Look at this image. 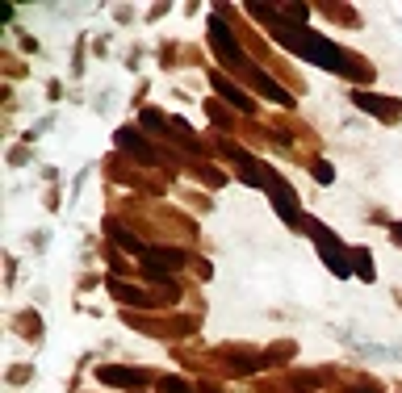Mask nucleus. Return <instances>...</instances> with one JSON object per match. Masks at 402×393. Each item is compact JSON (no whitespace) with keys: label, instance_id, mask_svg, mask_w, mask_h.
I'll return each mask as SVG.
<instances>
[{"label":"nucleus","instance_id":"4468645a","mask_svg":"<svg viewBox=\"0 0 402 393\" xmlns=\"http://www.w3.org/2000/svg\"><path fill=\"white\" fill-rule=\"evenodd\" d=\"M160 393H193L180 376H168V381H160Z\"/></svg>","mask_w":402,"mask_h":393},{"label":"nucleus","instance_id":"2eb2a0df","mask_svg":"<svg viewBox=\"0 0 402 393\" xmlns=\"http://www.w3.org/2000/svg\"><path fill=\"white\" fill-rule=\"evenodd\" d=\"M352 272H361L365 280H373V259L369 255H357V259H352Z\"/></svg>","mask_w":402,"mask_h":393},{"label":"nucleus","instance_id":"9b49d317","mask_svg":"<svg viewBox=\"0 0 402 393\" xmlns=\"http://www.w3.org/2000/svg\"><path fill=\"white\" fill-rule=\"evenodd\" d=\"M352 100H357L361 109H373L377 118H394V114H398V105H394V100H381V96H369V92H357Z\"/></svg>","mask_w":402,"mask_h":393},{"label":"nucleus","instance_id":"f3484780","mask_svg":"<svg viewBox=\"0 0 402 393\" xmlns=\"http://www.w3.org/2000/svg\"><path fill=\"white\" fill-rule=\"evenodd\" d=\"M210 118H214V126H231V118L222 114V109H218V105H210Z\"/></svg>","mask_w":402,"mask_h":393},{"label":"nucleus","instance_id":"20e7f679","mask_svg":"<svg viewBox=\"0 0 402 393\" xmlns=\"http://www.w3.org/2000/svg\"><path fill=\"white\" fill-rule=\"evenodd\" d=\"M180 264H184V251H176V247H147V255H142L147 276L160 280V285H168V268H180Z\"/></svg>","mask_w":402,"mask_h":393},{"label":"nucleus","instance_id":"f257e3e1","mask_svg":"<svg viewBox=\"0 0 402 393\" xmlns=\"http://www.w3.org/2000/svg\"><path fill=\"white\" fill-rule=\"evenodd\" d=\"M273 34L289 54H302V59H310V63H319L327 72H339V76H357V63H352L339 46H331L323 34H310L306 25H277Z\"/></svg>","mask_w":402,"mask_h":393},{"label":"nucleus","instance_id":"423d86ee","mask_svg":"<svg viewBox=\"0 0 402 393\" xmlns=\"http://www.w3.org/2000/svg\"><path fill=\"white\" fill-rule=\"evenodd\" d=\"M268 193H273V201H277V213L289 222V226H297V197H293V189H289L281 176H268Z\"/></svg>","mask_w":402,"mask_h":393},{"label":"nucleus","instance_id":"f03ea898","mask_svg":"<svg viewBox=\"0 0 402 393\" xmlns=\"http://www.w3.org/2000/svg\"><path fill=\"white\" fill-rule=\"evenodd\" d=\"M306 231L315 235V243H319V255H323V264L339 276V280H348L352 276V264H348V255H343V243L323 226V222H306Z\"/></svg>","mask_w":402,"mask_h":393},{"label":"nucleus","instance_id":"9d476101","mask_svg":"<svg viewBox=\"0 0 402 393\" xmlns=\"http://www.w3.org/2000/svg\"><path fill=\"white\" fill-rule=\"evenodd\" d=\"M109 235H114V243H118L122 251H130V255H138V259L147 255V247L138 243V235H130L126 226H118V222H109Z\"/></svg>","mask_w":402,"mask_h":393},{"label":"nucleus","instance_id":"7ed1b4c3","mask_svg":"<svg viewBox=\"0 0 402 393\" xmlns=\"http://www.w3.org/2000/svg\"><path fill=\"white\" fill-rule=\"evenodd\" d=\"M210 42H214V54H218L226 67H239V72H251V67H256V63H251L247 54L235 46V34H231V25H226L222 17L210 21Z\"/></svg>","mask_w":402,"mask_h":393},{"label":"nucleus","instance_id":"1a4fd4ad","mask_svg":"<svg viewBox=\"0 0 402 393\" xmlns=\"http://www.w3.org/2000/svg\"><path fill=\"white\" fill-rule=\"evenodd\" d=\"M247 76H251V84H256V92H264L268 100H277V105H293V96H289L285 88H277V84H273V80H268V76H264L260 67H251Z\"/></svg>","mask_w":402,"mask_h":393},{"label":"nucleus","instance_id":"0eeeda50","mask_svg":"<svg viewBox=\"0 0 402 393\" xmlns=\"http://www.w3.org/2000/svg\"><path fill=\"white\" fill-rule=\"evenodd\" d=\"M96 381H105V385H114V389H138L142 381H147V372L142 368H118V364H105L96 372Z\"/></svg>","mask_w":402,"mask_h":393},{"label":"nucleus","instance_id":"6ab92c4d","mask_svg":"<svg viewBox=\"0 0 402 393\" xmlns=\"http://www.w3.org/2000/svg\"><path fill=\"white\" fill-rule=\"evenodd\" d=\"M357 393H373V389H357Z\"/></svg>","mask_w":402,"mask_h":393},{"label":"nucleus","instance_id":"6e6552de","mask_svg":"<svg viewBox=\"0 0 402 393\" xmlns=\"http://www.w3.org/2000/svg\"><path fill=\"white\" fill-rule=\"evenodd\" d=\"M118 147H126L138 163H160V155L151 151V142H147L138 130H130V126H126V130H118Z\"/></svg>","mask_w":402,"mask_h":393},{"label":"nucleus","instance_id":"ddd939ff","mask_svg":"<svg viewBox=\"0 0 402 393\" xmlns=\"http://www.w3.org/2000/svg\"><path fill=\"white\" fill-rule=\"evenodd\" d=\"M315 180H319V184H331V180H335V167H331L327 159H319V163H315Z\"/></svg>","mask_w":402,"mask_h":393},{"label":"nucleus","instance_id":"39448f33","mask_svg":"<svg viewBox=\"0 0 402 393\" xmlns=\"http://www.w3.org/2000/svg\"><path fill=\"white\" fill-rule=\"evenodd\" d=\"M210 84H214V92L226 100V105H235L239 109V114H256V100H251L235 80H226V76H210Z\"/></svg>","mask_w":402,"mask_h":393},{"label":"nucleus","instance_id":"f8f14e48","mask_svg":"<svg viewBox=\"0 0 402 393\" xmlns=\"http://www.w3.org/2000/svg\"><path fill=\"white\" fill-rule=\"evenodd\" d=\"M109 293H114L118 301H134V306H151V297H147L142 289H130V285H122V280H109Z\"/></svg>","mask_w":402,"mask_h":393},{"label":"nucleus","instance_id":"dca6fc26","mask_svg":"<svg viewBox=\"0 0 402 393\" xmlns=\"http://www.w3.org/2000/svg\"><path fill=\"white\" fill-rule=\"evenodd\" d=\"M142 126L147 130H164V118L156 114V109H142Z\"/></svg>","mask_w":402,"mask_h":393},{"label":"nucleus","instance_id":"a211bd4d","mask_svg":"<svg viewBox=\"0 0 402 393\" xmlns=\"http://www.w3.org/2000/svg\"><path fill=\"white\" fill-rule=\"evenodd\" d=\"M394 239H398V243H402V226H394Z\"/></svg>","mask_w":402,"mask_h":393}]
</instances>
